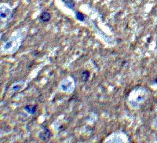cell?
<instances>
[{
	"mask_svg": "<svg viewBox=\"0 0 157 143\" xmlns=\"http://www.w3.org/2000/svg\"><path fill=\"white\" fill-rule=\"evenodd\" d=\"M42 127H43V131L39 133V138L42 141H48L51 138L52 135H51L50 131L47 127H45L43 126Z\"/></svg>",
	"mask_w": 157,
	"mask_h": 143,
	"instance_id": "1",
	"label": "cell"
},
{
	"mask_svg": "<svg viewBox=\"0 0 157 143\" xmlns=\"http://www.w3.org/2000/svg\"><path fill=\"white\" fill-rule=\"evenodd\" d=\"M40 21L43 23H46V22H48L50 21L51 19V15L50 13L48 12H43L42 13V14L40 15V17H39Z\"/></svg>",
	"mask_w": 157,
	"mask_h": 143,
	"instance_id": "2",
	"label": "cell"
},
{
	"mask_svg": "<svg viewBox=\"0 0 157 143\" xmlns=\"http://www.w3.org/2000/svg\"><path fill=\"white\" fill-rule=\"evenodd\" d=\"M9 14H10V10L5 6H3V8L2 6V8H1V18L5 19V18L9 17Z\"/></svg>",
	"mask_w": 157,
	"mask_h": 143,
	"instance_id": "3",
	"label": "cell"
},
{
	"mask_svg": "<svg viewBox=\"0 0 157 143\" xmlns=\"http://www.w3.org/2000/svg\"><path fill=\"white\" fill-rule=\"evenodd\" d=\"M36 109H37V106L36 105H26L25 107H24V110L28 112V113H29V114H31V115H32V114H34L36 112Z\"/></svg>",
	"mask_w": 157,
	"mask_h": 143,
	"instance_id": "4",
	"label": "cell"
},
{
	"mask_svg": "<svg viewBox=\"0 0 157 143\" xmlns=\"http://www.w3.org/2000/svg\"><path fill=\"white\" fill-rule=\"evenodd\" d=\"M24 83V82H17V83H14L13 85H12V87H11V91H19L21 88V86H22V84Z\"/></svg>",
	"mask_w": 157,
	"mask_h": 143,
	"instance_id": "5",
	"label": "cell"
},
{
	"mask_svg": "<svg viewBox=\"0 0 157 143\" xmlns=\"http://www.w3.org/2000/svg\"><path fill=\"white\" fill-rule=\"evenodd\" d=\"M64 5L69 9H74V2L72 0H61Z\"/></svg>",
	"mask_w": 157,
	"mask_h": 143,
	"instance_id": "6",
	"label": "cell"
},
{
	"mask_svg": "<svg viewBox=\"0 0 157 143\" xmlns=\"http://www.w3.org/2000/svg\"><path fill=\"white\" fill-rule=\"evenodd\" d=\"M90 77V72L88 71H83L81 74V79L83 81H87Z\"/></svg>",
	"mask_w": 157,
	"mask_h": 143,
	"instance_id": "7",
	"label": "cell"
},
{
	"mask_svg": "<svg viewBox=\"0 0 157 143\" xmlns=\"http://www.w3.org/2000/svg\"><path fill=\"white\" fill-rule=\"evenodd\" d=\"M75 17H76V19L79 20V21H84L85 20V17L83 13H79V12H76L75 13Z\"/></svg>",
	"mask_w": 157,
	"mask_h": 143,
	"instance_id": "8",
	"label": "cell"
}]
</instances>
